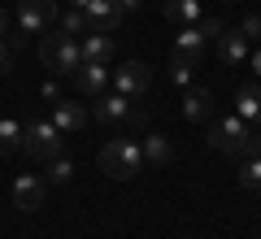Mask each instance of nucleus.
<instances>
[{
    "label": "nucleus",
    "mask_w": 261,
    "mask_h": 239,
    "mask_svg": "<svg viewBox=\"0 0 261 239\" xmlns=\"http://www.w3.org/2000/svg\"><path fill=\"white\" fill-rule=\"evenodd\" d=\"M192 70H196L192 61H178V57H174V61H170V83H178V87H192Z\"/></svg>",
    "instance_id": "23"
},
{
    "label": "nucleus",
    "mask_w": 261,
    "mask_h": 239,
    "mask_svg": "<svg viewBox=\"0 0 261 239\" xmlns=\"http://www.w3.org/2000/svg\"><path fill=\"white\" fill-rule=\"evenodd\" d=\"M222 5H235V0H222Z\"/></svg>",
    "instance_id": "30"
},
{
    "label": "nucleus",
    "mask_w": 261,
    "mask_h": 239,
    "mask_svg": "<svg viewBox=\"0 0 261 239\" xmlns=\"http://www.w3.org/2000/svg\"><path fill=\"white\" fill-rule=\"evenodd\" d=\"M70 178H74V161H70L65 152H57L53 161H48V183L61 187V183H70Z\"/></svg>",
    "instance_id": "22"
},
{
    "label": "nucleus",
    "mask_w": 261,
    "mask_h": 239,
    "mask_svg": "<svg viewBox=\"0 0 261 239\" xmlns=\"http://www.w3.org/2000/svg\"><path fill=\"white\" fill-rule=\"evenodd\" d=\"M39 61L48 65V70H57V74H65V78H74L79 74V65H83V48H79V39H70V35H44V44H39Z\"/></svg>",
    "instance_id": "3"
},
{
    "label": "nucleus",
    "mask_w": 261,
    "mask_h": 239,
    "mask_svg": "<svg viewBox=\"0 0 261 239\" xmlns=\"http://www.w3.org/2000/svg\"><path fill=\"white\" fill-rule=\"evenodd\" d=\"M183 118L192 122H209L214 118V92H209V87H187L183 92Z\"/></svg>",
    "instance_id": "13"
},
{
    "label": "nucleus",
    "mask_w": 261,
    "mask_h": 239,
    "mask_svg": "<svg viewBox=\"0 0 261 239\" xmlns=\"http://www.w3.org/2000/svg\"><path fill=\"white\" fill-rule=\"evenodd\" d=\"M13 70V48H9V39H0V78Z\"/></svg>",
    "instance_id": "24"
},
{
    "label": "nucleus",
    "mask_w": 261,
    "mask_h": 239,
    "mask_svg": "<svg viewBox=\"0 0 261 239\" xmlns=\"http://www.w3.org/2000/svg\"><path fill=\"white\" fill-rule=\"evenodd\" d=\"M79 48H83V61H113V52H118V39L109 35V31H87L83 39H79Z\"/></svg>",
    "instance_id": "14"
},
{
    "label": "nucleus",
    "mask_w": 261,
    "mask_h": 239,
    "mask_svg": "<svg viewBox=\"0 0 261 239\" xmlns=\"http://www.w3.org/2000/svg\"><path fill=\"white\" fill-rule=\"evenodd\" d=\"M87 122H92L87 104H79V100H57L53 104V126L61 135H79V130H87Z\"/></svg>",
    "instance_id": "11"
},
{
    "label": "nucleus",
    "mask_w": 261,
    "mask_h": 239,
    "mask_svg": "<svg viewBox=\"0 0 261 239\" xmlns=\"http://www.w3.org/2000/svg\"><path fill=\"white\" fill-rule=\"evenodd\" d=\"M235 178H240V187H248V192H261V156L235 161Z\"/></svg>",
    "instance_id": "19"
},
{
    "label": "nucleus",
    "mask_w": 261,
    "mask_h": 239,
    "mask_svg": "<svg viewBox=\"0 0 261 239\" xmlns=\"http://www.w3.org/2000/svg\"><path fill=\"white\" fill-rule=\"evenodd\" d=\"M109 83H113V74H109V65H105V61H83V65H79V74H74V87L83 96H92V100L109 92Z\"/></svg>",
    "instance_id": "10"
},
{
    "label": "nucleus",
    "mask_w": 261,
    "mask_h": 239,
    "mask_svg": "<svg viewBox=\"0 0 261 239\" xmlns=\"http://www.w3.org/2000/svg\"><path fill=\"white\" fill-rule=\"evenodd\" d=\"M161 18L170 26H196L200 22V0H166L161 5Z\"/></svg>",
    "instance_id": "16"
},
{
    "label": "nucleus",
    "mask_w": 261,
    "mask_h": 239,
    "mask_svg": "<svg viewBox=\"0 0 261 239\" xmlns=\"http://www.w3.org/2000/svg\"><path fill=\"white\" fill-rule=\"evenodd\" d=\"M140 5H144V0H118V9H122V13H135Z\"/></svg>",
    "instance_id": "28"
},
{
    "label": "nucleus",
    "mask_w": 261,
    "mask_h": 239,
    "mask_svg": "<svg viewBox=\"0 0 261 239\" xmlns=\"http://www.w3.org/2000/svg\"><path fill=\"white\" fill-rule=\"evenodd\" d=\"M61 35H70V39H83L87 31H92V22H87V13H79V9H65L61 13Z\"/></svg>",
    "instance_id": "20"
},
{
    "label": "nucleus",
    "mask_w": 261,
    "mask_h": 239,
    "mask_svg": "<svg viewBox=\"0 0 261 239\" xmlns=\"http://www.w3.org/2000/svg\"><path fill=\"white\" fill-rule=\"evenodd\" d=\"M140 148H144V166H166L170 152H174L166 135H148V139H140Z\"/></svg>",
    "instance_id": "18"
},
{
    "label": "nucleus",
    "mask_w": 261,
    "mask_h": 239,
    "mask_svg": "<svg viewBox=\"0 0 261 239\" xmlns=\"http://www.w3.org/2000/svg\"><path fill=\"white\" fill-rule=\"evenodd\" d=\"M70 9L87 13L92 31H109V35L122 26V18H126V13L118 9V0H70Z\"/></svg>",
    "instance_id": "6"
},
{
    "label": "nucleus",
    "mask_w": 261,
    "mask_h": 239,
    "mask_svg": "<svg viewBox=\"0 0 261 239\" xmlns=\"http://www.w3.org/2000/svg\"><path fill=\"white\" fill-rule=\"evenodd\" d=\"M148 83H152V70L144 61H122L113 70V92H122V96H144Z\"/></svg>",
    "instance_id": "9"
},
{
    "label": "nucleus",
    "mask_w": 261,
    "mask_h": 239,
    "mask_svg": "<svg viewBox=\"0 0 261 239\" xmlns=\"http://www.w3.org/2000/svg\"><path fill=\"white\" fill-rule=\"evenodd\" d=\"M235 113L244 122H252V126H261V87H252V83L235 87Z\"/></svg>",
    "instance_id": "17"
},
{
    "label": "nucleus",
    "mask_w": 261,
    "mask_h": 239,
    "mask_svg": "<svg viewBox=\"0 0 261 239\" xmlns=\"http://www.w3.org/2000/svg\"><path fill=\"white\" fill-rule=\"evenodd\" d=\"M100 170L109 178H118V183L144 174V148H140V139H109V144L100 148Z\"/></svg>",
    "instance_id": "2"
},
{
    "label": "nucleus",
    "mask_w": 261,
    "mask_h": 239,
    "mask_svg": "<svg viewBox=\"0 0 261 239\" xmlns=\"http://www.w3.org/2000/svg\"><path fill=\"white\" fill-rule=\"evenodd\" d=\"M96 122L100 126H122V122H140V113L130 109V96L105 92V96H96Z\"/></svg>",
    "instance_id": "7"
},
{
    "label": "nucleus",
    "mask_w": 261,
    "mask_h": 239,
    "mask_svg": "<svg viewBox=\"0 0 261 239\" xmlns=\"http://www.w3.org/2000/svg\"><path fill=\"white\" fill-rule=\"evenodd\" d=\"M18 148H22V122L0 118V152H18Z\"/></svg>",
    "instance_id": "21"
},
{
    "label": "nucleus",
    "mask_w": 261,
    "mask_h": 239,
    "mask_svg": "<svg viewBox=\"0 0 261 239\" xmlns=\"http://www.w3.org/2000/svg\"><path fill=\"white\" fill-rule=\"evenodd\" d=\"M53 18H57L53 0H18V26H22V35H39V31H48Z\"/></svg>",
    "instance_id": "8"
},
{
    "label": "nucleus",
    "mask_w": 261,
    "mask_h": 239,
    "mask_svg": "<svg viewBox=\"0 0 261 239\" xmlns=\"http://www.w3.org/2000/svg\"><path fill=\"white\" fill-rule=\"evenodd\" d=\"M22 148L35 161H53L61 152V130L53 126V118H27L22 122Z\"/></svg>",
    "instance_id": "5"
},
{
    "label": "nucleus",
    "mask_w": 261,
    "mask_h": 239,
    "mask_svg": "<svg viewBox=\"0 0 261 239\" xmlns=\"http://www.w3.org/2000/svg\"><path fill=\"white\" fill-rule=\"evenodd\" d=\"M44 178L39 174H18L13 178V204H18L22 213H35V209H44Z\"/></svg>",
    "instance_id": "12"
},
{
    "label": "nucleus",
    "mask_w": 261,
    "mask_h": 239,
    "mask_svg": "<svg viewBox=\"0 0 261 239\" xmlns=\"http://www.w3.org/2000/svg\"><path fill=\"white\" fill-rule=\"evenodd\" d=\"M240 31H244L248 39H252V35H261V13H248V18L240 22Z\"/></svg>",
    "instance_id": "25"
},
{
    "label": "nucleus",
    "mask_w": 261,
    "mask_h": 239,
    "mask_svg": "<svg viewBox=\"0 0 261 239\" xmlns=\"http://www.w3.org/2000/svg\"><path fill=\"white\" fill-rule=\"evenodd\" d=\"M218 57H222V65H240L252 57V44L244 31H226V35H218Z\"/></svg>",
    "instance_id": "15"
},
{
    "label": "nucleus",
    "mask_w": 261,
    "mask_h": 239,
    "mask_svg": "<svg viewBox=\"0 0 261 239\" xmlns=\"http://www.w3.org/2000/svg\"><path fill=\"white\" fill-rule=\"evenodd\" d=\"M39 96H44V100H65V96H61V87H57V83H44V92H39Z\"/></svg>",
    "instance_id": "26"
},
{
    "label": "nucleus",
    "mask_w": 261,
    "mask_h": 239,
    "mask_svg": "<svg viewBox=\"0 0 261 239\" xmlns=\"http://www.w3.org/2000/svg\"><path fill=\"white\" fill-rule=\"evenodd\" d=\"M218 35H222V22H218V18H200L196 26H178V35H174V57H178V61L200 65L205 44H209V39H218Z\"/></svg>",
    "instance_id": "4"
},
{
    "label": "nucleus",
    "mask_w": 261,
    "mask_h": 239,
    "mask_svg": "<svg viewBox=\"0 0 261 239\" xmlns=\"http://www.w3.org/2000/svg\"><path fill=\"white\" fill-rule=\"evenodd\" d=\"M248 65H252V74L261 78V48H252V57H248Z\"/></svg>",
    "instance_id": "27"
},
{
    "label": "nucleus",
    "mask_w": 261,
    "mask_h": 239,
    "mask_svg": "<svg viewBox=\"0 0 261 239\" xmlns=\"http://www.w3.org/2000/svg\"><path fill=\"white\" fill-rule=\"evenodd\" d=\"M209 144H214L218 152H226V156H235V161H244V156H261V130L252 126V122H244L240 113H226V118L214 122Z\"/></svg>",
    "instance_id": "1"
},
{
    "label": "nucleus",
    "mask_w": 261,
    "mask_h": 239,
    "mask_svg": "<svg viewBox=\"0 0 261 239\" xmlns=\"http://www.w3.org/2000/svg\"><path fill=\"white\" fill-rule=\"evenodd\" d=\"M5 35H9V13L0 9V39H5Z\"/></svg>",
    "instance_id": "29"
}]
</instances>
